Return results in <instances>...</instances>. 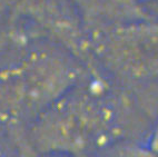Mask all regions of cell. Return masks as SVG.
<instances>
[{"label": "cell", "instance_id": "obj_2", "mask_svg": "<svg viewBox=\"0 0 158 157\" xmlns=\"http://www.w3.org/2000/svg\"><path fill=\"white\" fill-rule=\"evenodd\" d=\"M148 145L152 147V149H155L156 151H158V119L156 121L154 129H152V135H150L149 139H148Z\"/></svg>", "mask_w": 158, "mask_h": 157}, {"label": "cell", "instance_id": "obj_1", "mask_svg": "<svg viewBox=\"0 0 158 157\" xmlns=\"http://www.w3.org/2000/svg\"><path fill=\"white\" fill-rule=\"evenodd\" d=\"M86 157H158V151L152 149L148 144L126 143Z\"/></svg>", "mask_w": 158, "mask_h": 157}]
</instances>
